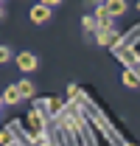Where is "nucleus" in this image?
<instances>
[{
  "mask_svg": "<svg viewBox=\"0 0 140 146\" xmlns=\"http://www.w3.org/2000/svg\"><path fill=\"white\" fill-rule=\"evenodd\" d=\"M92 17H95V23H98V31H104V28H112V23H115V20L106 14L104 6H95V14H92Z\"/></svg>",
  "mask_w": 140,
  "mask_h": 146,
  "instance_id": "obj_4",
  "label": "nucleus"
},
{
  "mask_svg": "<svg viewBox=\"0 0 140 146\" xmlns=\"http://www.w3.org/2000/svg\"><path fill=\"white\" fill-rule=\"evenodd\" d=\"M104 9H106V14L112 20H118L121 14H126V0H106Z\"/></svg>",
  "mask_w": 140,
  "mask_h": 146,
  "instance_id": "obj_3",
  "label": "nucleus"
},
{
  "mask_svg": "<svg viewBox=\"0 0 140 146\" xmlns=\"http://www.w3.org/2000/svg\"><path fill=\"white\" fill-rule=\"evenodd\" d=\"M81 28H84L87 34H95V31H98V23H95V17H92V14H87V17L81 20Z\"/></svg>",
  "mask_w": 140,
  "mask_h": 146,
  "instance_id": "obj_9",
  "label": "nucleus"
},
{
  "mask_svg": "<svg viewBox=\"0 0 140 146\" xmlns=\"http://www.w3.org/2000/svg\"><path fill=\"white\" fill-rule=\"evenodd\" d=\"M95 42H98V45H115V42H118V34H115V28L95 31Z\"/></svg>",
  "mask_w": 140,
  "mask_h": 146,
  "instance_id": "obj_5",
  "label": "nucleus"
},
{
  "mask_svg": "<svg viewBox=\"0 0 140 146\" xmlns=\"http://www.w3.org/2000/svg\"><path fill=\"white\" fill-rule=\"evenodd\" d=\"M0 146H17V143H14L11 129H3V132H0Z\"/></svg>",
  "mask_w": 140,
  "mask_h": 146,
  "instance_id": "obj_10",
  "label": "nucleus"
},
{
  "mask_svg": "<svg viewBox=\"0 0 140 146\" xmlns=\"http://www.w3.org/2000/svg\"><path fill=\"white\" fill-rule=\"evenodd\" d=\"M3 14H6V9H3V0H0V20H3Z\"/></svg>",
  "mask_w": 140,
  "mask_h": 146,
  "instance_id": "obj_15",
  "label": "nucleus"
},
{
  "mask_svg": "<svg viewBox=\"0 0 140 146\" xmlns=\"http://www.w3.org/2000/svg\"><path fill=\"white\" fill-rule=\"evenodd\" d=\"M11 59V51H9V45H0V65H6Z\"/></svg>",
  "mask_w": 140,
  "mask_h": 146,
  "instance_id": "obj_11",
  "label": "nucleus"
},
{
  "mask_svg": "<svg viewBox=\"0 0 140 146\" xmlns=\"http://www.w3.org/2000/svg\"><path fill=\"white\" fill-rule=\"evenodd\" d=\"M39 3H42V6H48V9H53V6H59L62 0H39Z\"/></svg>",
  "mask_w": 140,
  "mask_h": 146,
  "instance_id": "obj_13",
  "label": "nucleus"
},
{
  "mask_svg": "<svg viewBox=\"0 0 140 146\" xmlns=\"http://www.w3.org/2000/svg\"><path fill=\"white\" fill-rule=\"evenodd\" d=\"M17 90H20V96H22V101H25V98H34V82H31V79H20L17 82Z\"/></svg>",
  "mask_w": 140,
  "mask_h": 146,
  "instance_id": "obj_7",
  "label": "nucleus"
},
{
  "mask_svg": "<svg viewBox=\"0 0 140 146\" xmlns=\"http://www.w3.org/2000/svg\"><path fill=\"white\" fill-rule=\"evenodd\" d=\"M137 11H140V0H137Z\"/></svg>",
  "mask_w": 140,
  "mask_h": 146,
  "instance_id": "obj_17",
  "label": "nucleus"
},
{
  "mask_svg": "<svg viewBox=\"0 0 140 146\" xmlns=\"http://www.w3.org/2000/svg\"><path fill=\"white\" fill-rule=\"evenodd\" d=\"M28 20L36 23V25H45V23L51 20V9H48V6H42V3H36V6L28 9Z\"/></svg>",
  "mask_w": 140,
  "mask_h": 146,
  "instance_id": "obj_2",
  "label": "nucleus"
},
{
  "mask_svg": "<svg viewBox=\"0 0 140 146\" xmlns=\"http://www.w3.org/2000/svg\"><path fill=\"white\" fill-rule=\"evenodd\" d=\"M14 62H17L20 73H34L36 68H39V59H36L31 51H22V54H17V56H14Z\"/></svg>",
  "mask_w": 140,
  "mask_h": 146,
  "instance_id": "obj_1",
  "label": "nucleus"
},
{
  "mask_svg": "<svg viewBox=\"0 0 140 146\" xmlns=\"http://www.w3.org/2000/svg\"><path fill=\"white\" fill-rule=\"evenodd\" d=\"M0 96H3V104H20V101H22V96H20L17 84H9V87L0 93Z\"/></svg>",
  "mask_w": 140,
  "mask_h": 146,
  "instance_id": "obj_6",
  "label": "nucleus"
},
{
  "mask_svg": "<svg viewBox=\"0 0 140 146\" xmlns=\"http://www.w3.org/2000/svg\"><path fill=\"white\" fill-rule=\"evenodd\" d=\"M123 84L135 90V87H140V76H137L135 70H132V68H126V70H123Z\"/></svg>",
  "mask_w": 140,
  "mask_h": 146,
  "instance_id": "obj_8",
  "label": "nucleus"
},
{
  "mask_svg": "<svg viewBox=\"0 0 140 146\" xmlns=\"http://www.w3.org/2000/svg\"><path fill=\"white\" fill-rule=\"evenodd\" d=\"M0 112H3V96H0Z\"/></svg>",
  "mask_w": 140,
  "mask_h": 146,
  "instance_id": "obj_16",
  "label": "nucleus"
},
{
  "mask_svg": "<svg viewBox=\"0 0 140 146\" xmlns=\"http://www.w3.org/2000/svg\"><path fill=\"white\" fill-rule=\"evenodd\" d=\"M87 3H92V6H104L106 0H87Z\"/></svg>",
  "mask_w": 140,
  "mask_h": 146,
  "instance_id": "obj_14",
  "label": "nucleus"
},
{
  "mask_svg": "<svg viewBox=\"0 0 140 146\" xmlns=\"http://www.w3.org/2000/svg\"><path fill=\"white\" fill-rule=\"evenodd\" d=\"M79 93H81V90H79L76 84H67V96H70V98H79Z\"/></svg>",
  "mask_w": 140,
  "mask_h": 146,
  "instance_id": "obj_12",
  "label": "nucleus"
},
{
  "mask_svg": "<svg viewBox=\"0 0 140 146\" xmlns=\"http://www.w3.org/2000/svg\"><path fill=\"white\" fill-rule=\"evenodd\" d=\"M70 146H76V143H70Z\"/></svg>",
  "mask_w": 140,
  "mask_h": 146,
  "instance_id": "obj_18",
  "label": "nucleus"
}]
</instances>
